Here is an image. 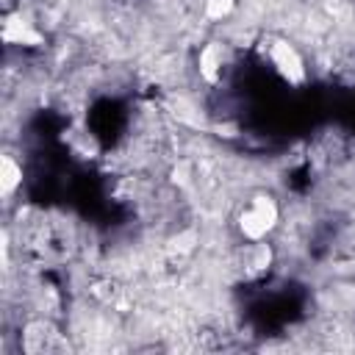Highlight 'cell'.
<instances>
[{
    "instance_id": "cell-5",
    "label": "cell",
    "mask_w": 355,
    "mask_h": 355,
    "mask_svg": "<svg viewBox=\"0 0 355 355\" xmlns=\"http://www.w3.org/2000/svg\"><path fill=\"white\" fill-rule=\"evenodd\" d=\"M219 64H222V50H219L216 44H208V47L202 50V55H200V72H202V78H205V80H216Z\"/></svg>"
},
{
    "instance_id": "cell-6",
    "label": "cell",
    "mask_w": 355,
    "mask_h": 355,
    "mask_svg": "<svg viewBox=\"0 0 355 355\" xmlns=\"http://www.w3.org/2000/svg\"><path fill=\"white\" fill-rule=\"evenodd\" d=\"M19 178H22V172H19V166L6 155L3 161H0V189H3V194H8L17 183H19Z\"/></svg>"
},
{
    "instance_id": "cell-3",
    "label": "cell",
    "mask_w": 355,
    "mask_h": 355,
    "mask_svg": "<svg viewBox=\"0 0 355 355\" xmlns=\"http://www.w3.org/2000/svg\"><path fill=\"white\" fill-rule=\"evenodd\" d=\"M61 341H58V333L44 324V322H36L25 330V349L31 355H39V352H50V349H58Z\"/></svg>"
},
{
    "instance_id": "cell-2",
    "label": "cell",
    "mask_w": 355,
    "mask_h": 355,
    "mask_svg": "<svg viewBox=\"0 0 355 355\" xmlns=\"http://www.w3.org/2000/svg\"><path fill=\"white\" fill-rule=\"evenodd\" d=\"M272 61L277 64V69L291 80V83H300L302 75H305V67H302V58L297 55V50L286 42H275L272 44Z\"/></svg>"
},
{
    "instance_id": "cell-9",
    "label": "cell",
    "mask_w": 355,
    "mask_h": 355,
    "mask_svg": "<svg viewBox=\"0 0 355 355\" xmlns=\"http://www.w3.org/2000/svg\"><path fill=\"white\" fill-rule=\"evenodd\" d=\"M191 241H194V233L189 230V233H183V236H178V239H172V247H169V250H172L175 255H183V252H189V250L194 247Z\"/></svg>"
},
{
    "instance_id": "cell-4",
    "label": "cell",
    "mask_w": 355,
    "mask_h": 355,
    "mask_svg": "<svg viewBox=\"0 0 355 355\" xmlns=\"http://www.w3.org/2000/svg\"><path fill=\"white\" fill-rule=\"evenodd\" d=\"M3 36H6L8 42H25V44H39V39H42V36H39L36 31H31L28 22H22L19 17H8Z\"/></svg>"
},
{
    "instance_id": "cell-8",
    "label": "cell",
    "mask_w": 355,
    "mask_h": 355,
    "mask_svg": "<svg viewBox=\"0 0 355 355\" xmlns=\"http://www.w3.org/2000/svg\"><path fill=\"white\" fill-rule=\"evenodd\" d=\"M230 8H233V0H208V6H205V11H208L211 19H222V17H227Z\"/></svg>"
},
{
    "instance_id": "cell-1",
    "label": "cell",
    "mask_w": 355,
    "mask_h": 355,
    "mask_svg": "<svg viewBox=\"0 0 355 355\" xmlns=\"http://www.w3.org/2000/svg\"><path fill=\"white\" fill-rule=\"evenodd\" d=\"M275 222H277V208L269 197H255L252 208L247 214H241V230L250 239H261L266 230H272Z\"/></svg>"
},
{
    "instance_id": "cell-7",
    "label": "cell",
    "mask_w": 355,
    "mask_h": 355,
    "mask_svg": "<svg viewBox=\"0 0 355 355\" xmlns=\"http://www.w3.org/2000/svg\"><path fill=\"white\" fill-rule=\"evenodd\" d=\"M172 114H175L180 122H189V125H194V128H202V116H200L197 108H194L191 103H186L183 97L172 100Z\"/></svg>"
}]
</instances>
